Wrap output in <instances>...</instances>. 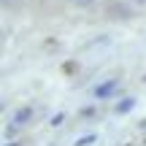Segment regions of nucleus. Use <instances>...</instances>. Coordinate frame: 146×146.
Listing matches in <instances>:
<instances>
[{
  "instance_id": "2",
  "label": "nucleus",
  "mask_w": 146,
  "mask_h": 146,
  "mask_svg": "<svg viewBox=\"0 0 146 146\" xmlns=\"http://www.w3.org/2000/svg\"><path fill=\"white\" fill-rule=\"evenodd\" d=\"M114 87H116V81H108V84H103V87H98V95H100V98H106L108 92H114Z\"/></svg>"
},
{
  "instance_id": "3",
  "label": "nucleus",
  "mask_w": 146,
  "mask_h": 146,
  "mask_svg": "<svg viewBox=\"0 0 146 146\" xmlns=\"http://www.w3.org/2000/svg\"><path fill=\"white\" fill-rule=\"evenodd\" d=\"M70 3H73V5H78V8H89L95 0H70Z\"/></svg>"
},
{
  "instance_id": "1",
  "label": "nucleus",
  "mask_w": 146,
  "mask_h": 146,
  "mask_svg": "<svg viewBox=\"0 0 146 146\" xmlns=\"http://www.w3.org/2000/svg\"><path fill=\"white\" fill-rule=\"evenodd\" d=\"M30 114H33L30 108H22V111H16V116H14V122H16V125H25V119H30Z\"/></svg>"
}]
</instances>
